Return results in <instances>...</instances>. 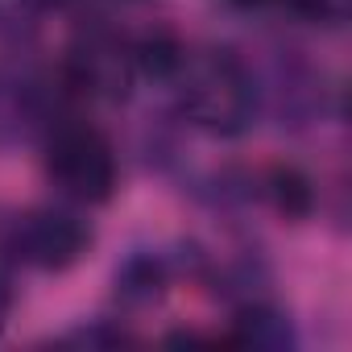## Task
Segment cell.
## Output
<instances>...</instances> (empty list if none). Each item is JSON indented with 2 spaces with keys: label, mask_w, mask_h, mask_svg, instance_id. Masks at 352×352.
<instances>
[{
  "label": "cell",
  "mask_w": 352,
  "mask_h": 352,
  "mask_svg": "<svg viewBox=\"0 0 352 352\" xmlns=\"http://www.w3.org/2000/svg\"><path fill=\"white\" fill-rule=\"evenodd\" d=\"M162 91H170L191 129L220 141L245 137L257 124L265 100L253 67L228 46H183L179 67Z\"/></svg>",
  "instance_id": "1"
},
{
  "label": "cell",
  "mask_w": 352,
  "mask_h": 352,
  "mask_svg": "<svg viewBox=\"0 0 352 352\" xmlns=\"http://www.w3.org/2000/svg\"><path fill=\"white\" fill-rule=\"evenodd\" d=\"M42 129H46L42 162L54 191L79 208L108 204L120 183V162L108 133L79 112H50Z\"/></svg>",
  "instance_id": "2"
},
{
  "label": "cell",
  "mask_w": 352,
  "mask_h": 352,
  "mask_svg": "<svg viewBox=\"0 0 352 352\" xmlns=\"http://www.w3.org/2000/svg\"><path fill=\"white\" fill-rule=\"evenodd\" d=\"M137 83V63H133V42L104 30V25H87L63 63L58 75V96L63 100H79V104H116L133 91Z\"/></svg>",
  "instance_id": "3"
},
{
  "label": "cell",
  "mask_w": 352,
  "mask_h": 352,
  "mask_svg": "<svg viewBox=\"0 0 352 352\" xmlns=\"http://www.w3.org/2000/svg\"><path fill=\"white\" fill-rule=\"evenodd\" d=\"M91 224L75 208H30L9 220L5 228V253L30 270L63 274L79 265L91 249Z\"/></svg>",
  "instance_id": "4"
},
{
  "label": "cell",
  "mask_w": 352,
  "mask_h": 352,
  "mask_svg": "<svg viewBox=\"0 0 352 352\" xmlns=\"http://www.w3.org/2000/svg\"><path fill=\"white\" fill-rule=\"evenodd\" d=\"M224 344L236 348H294V323L265 298H245L232 311V331Z\"/></svg>",
  "instance_id": "5"
},
{
  "label": "cell",
  "mask_w": 352,
  "mask_h": 352,
  "mask_svg": "<svg viewBox=\"0 0 352 352\" xmlns=\"http://www.w3.org/2000/svg\"><path fill=\"white\" fill-rule=\"evenodd\" d=\"M170 278H174V270H170L166 253H133L116 270V302L124 311H145L166 298Z\"/></svg>",
  "instance_id": "6"
},
{
  "label": "cell",
  "mask_w": 352,
  "mask_h": 352,
  "mask_svg": "<svg viewBox=\"0 0 352 352\" xmlns=\"http://www.w3.org/2000/svg\"><path fill=\"white\" fill-rule=\"evenodd\" d=\"M253 195L265 199L286 220H302L315 208V187L298 166H270V170L253 174Z\"/></svg>",
  "instance_id": "7"
},
{
  "label": "cell",
  "mask_w": 352,
  "mask_h": 352,
  "mask_svg": "<svg viewBox=\"0 0 352 352\" xmlns=\"http://www.w3.org/2000/svg\"><path fill=\"white\" fill-rule=\"evenodd\" d=\"M46 100L30 79L0 71V145L21 141L34 124H46Z\"/></svg>",
  "instance_id": "8"
},
{
  "label": "cell",
  "mask_w": 352,
  "mask_h": 352,
  "mask_svg": "<svg viewBox=\"0 0 352 352\" xmlns=\"http://www.w3.org/2000/svg\"><path fill=\"white\" fill-rule=\"evenodd\" d=\"M270 5L307 25H340L348 17V0H270Z\"/></svg>",
  "instance_id": "9"
},
{
  "label": "cell",
  "mask_w": 352,
  "mask_h": 352,
  "mask_svg": "<svg viewBox=\"0 0 352 352\" xmlns=\"http://www.w3.org/2000/svg\"><path fill=\"white\" fill-rule=\"evenodd\" d=\"M63 344H87V348H100V344H133V331H124V327L112 323V319H100L96 327H75V331H67Z\"/></svg>",
  "instance_id": "10"
},
{
  "label": "cell",
  "mask_w": 352,
  "mask_h": 352,
  "mask_svg": "<svg viewBox=\"0 0 352 352\" xmlns=\"http://www.w3.org/2000/svg\"><path fill=\"white\" fill-rule=\"evenodd\" d=\"M13 302H17V290H13V278L0 270V336H5L9 319H13Z\"/></svg>",
  "instance_id": "11"
},
{
  "label": "cell",
  "mask_w": 352,
  "mask_h": 352,
  "mask_svg": "<svg viewBox=\"0 0 352 352\" xmlns=\"http://www.w3.org/2000/svg\"><path fill=\"white\" fill-rule=\"evenodd\" d=\"M228 5H236V9H261V5H270V0H228Z\"/></svg>",
  "instance_id": "12"
}]
</instances>
